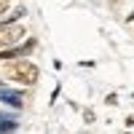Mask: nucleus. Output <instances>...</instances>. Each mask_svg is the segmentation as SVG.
<instances>
[{
  "label": "nucleus",
  "instance_id": "nucleus-1",
  "mask_svg": "<svg viewBox=\"0 0 134 134\" xmlns=\"http://www.w3.org/2000/svg\"><path fill=\"white\" fill-rule=\"evenodd\" d=\"M38 67L32 64L30 59H16V62H11L5 67V78L8 81H16L21 86H35L38 83Z\"/></svg>",
  "mask_w": 134,
  "mask_h": 134
},
{
  "label": "nucleus",
  "instance_id": "nucleus-2",
  "mask_svg": "<svg viewBox=\"0 0 134 134\" xmlns=\"http://www.w3.org/2000/svg\"><path fill=\"white\" fill-rule=\"evenodd\" d=\"M24 38H27V32L21 24H0V54L8 48H16Z\"/></svg>",
  "mask_w": 134,
  "mask_h": 134
},
{
  "label": "nucleus",
  "instance_id": "nucleus-3",
  "mask_svg": "<svg viewBox=\"0 0 134 134\" xmlns=\"http://www.w3.org/2000/svg\"><path fill=\"white\" fill-rule=\"evenodd\" d=\"M0 102H5V105H11V107H24V94L21 91H16V88H0Z\"/></svg>",
  "mask_w": 134,
  "mask_h": 134
},
{
  "label": "nucleus",
  "instance_id": "nucleus-4",
  "mask_svg": "<svg viewBox=\"0 0 134 134\" xmlns=\"http://www.w3.org/2000/svg\"><path fill=\"white\" fill-rule=\"evenodd\" d=\"M16 129V121L14 118H5V115H0V134H11Z\"/></svg>",
  "mask_w": 134,
  "mask_h": 134
},
{
  "label": "nucleus",
  "instance_id": "nucleus-5",
  "mask_svg": "<svg viewBox=\"0 0 134 134\" xmlns=\"http://www.w3.org/2000/svg\"><path fill=\"white\" fill-rule=\"evenodd\" d=\"M5 11H8V0H0V16H3Z\"/></svg>",
  "mask_w": 134,
  "mask_h": 134
},
{
  "label": "nucleus",
  "instance_id": "nucleus-6",
  "mask_svg": "<svg viewBox=\"0 0 134 134\" xmlns=\"http://www.w3.org/2000/svg\"><path fill=\"white\" fill-rule=\"evenodd\" d=\"M115 99H118L115 94H107V99H105V102H107V105H118V102H115Z\"/></svg>",
  "mask_w": 134,
  "mask_h": 134
},
{
  "label": "nucleus",
  "instance_id": "nucleus-7",
  "mask_svg": "<svg viewBox=\"0 0 134 134\" xmlns=\"http://www.w3.org/2000/svg\"><path fill=\"white\" fill-rule=\"evenodd\" d=\"M126 126H129V129L134 126V115H129V118H126Z\"/></svg>",
  "mask_w": 134,
  "mask_h": 134
},
{
  "label": "nucleus",
  "instance_id": "nucleus-8",
  "mask_svg": "<svg viewBox=\"0 0 134 134\" xmlns=\"http://www.w3.org/2000/svg\"><path fill=\"white\" fill-rule=\"evenodd\" d=\"M131 19H134V14H131Z\"/></svg>",
  "mask_w": 134,
  "mask_h": 134
}]
</instances>
